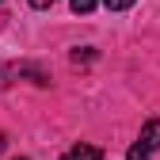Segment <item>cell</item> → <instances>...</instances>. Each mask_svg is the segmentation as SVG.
Listing matches in <instances>:
<instances>
[{"mask_svg": "<svg viewBox=\"0 0 160 160\" xmlns=\"http://www.w3.org/2000/svg\"><path fill=\"white\" fill-rule=\"evenodd\" d=\"M141 145H145L149 152L160 149V118H149V122H145V130H141Z\"/></svg>", "mask_w": 160, "mask_h": 160, "instance_id": "obj_1", "label": "cell"}, {"mask_svg": "<svg viewBox=\"0 0 160 160\" xmlns=\"http://www.w3.org/2000/svg\"><path fill=\"white\" fill-rule=\"evenodd\" d=\"M61 160H103V152H99L95 145H76V149H69Z\"/></svg>", "mask_w": 160, "mask_h": 160, "instance_id": "obj_2", "label": "cell"}, {"mask_svg": "<svg viewBox=\"0 0 160 160\" xmlns=\"http://www.w3.org/2000/svg\"><path fill=\"white\" fill-rule=\"evenodd\" d=\"M69 4H72V12H76V15H88V12L95 8V0H69Z\"/></svg>", "mask_w": 160, "mask_h": 160, "instance_id": "obj_3", "label": "cell"}, {"mask_svg": "<svg viewBox=\"0 0 160 160\" xmlns=\"http://www.w3.org/2000/svg\"><path fill=\"white\" fill-rule=\"evenodd\" d=\"M149 156H152V152H149V149H145L141 141H137V145L130 149V160H149Z\"/></svg>", "mask_w": 160, "mask_h": 160, "instance_id": "obj_4", "label": "cell"}, {"mask_svg": "<svg viewBox=\"0 0 160 160\" xmlns=\"http://www.w3.org/2000/svg\"><path fill=\"white\" fill-rule=\"evenodd\" d=\"M103 4H107L111 12H122V8H130V4H133V0H103Z\"/></svg>", "mask_w": 160, "mask_h": 160, "instance_id": "obj_5", "label": "cell"}, {"mask_svg": "<svg viewBox=\"0 0 160 160\" xmlns=\"http://www.w3.org/2000/svg\"><path fill=\"white\" fill-rule=\"evenodd\" d=\"M50 4H57V0H31V8H50Z\"/></svg>", "mask_w": 160, "mask_h": 160, "instance_id": "obj_6", "label": "cell"}]
</instances>
